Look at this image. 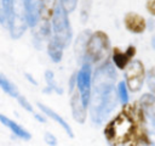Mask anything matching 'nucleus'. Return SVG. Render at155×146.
<instances>
[{"label":"nucleus","instance_id":"9d476101","mask_svg":"<svg viewBox=\"0 0 155 146\" xmlns=\"http://www.w3.org/2000/svg\"><path fill=\"white\" fill-rule=\"evenodd\" d=\"M70 107H71V113H73V117L74 119L80 123V124H84L85 120H86V108L81 101V97H80V94L78 91V89L74 91V94L71 95V99H70Z\"/></svg>","mask_w":155,"mask_h":146},{"label":"nucleus","instance_id":"f3484780","mask_svg":"<svg viewBox=\"0 0 155 146\" xmlns=\"http://www.w3.org/2000/svg\"><path fill=\"white\" fill-rule=\"evenodd\" d=\"M45 80H46V84L47 86L44 89V92L46 94H50L52 91H56L58 94H62L63 92V89L61 86H58V84L56 83L54 80V77H53V73L51 71H46L45 72Z\"/></svg>","mask_w":155,"mask_h":146},{"label":"nucleus","instance_id":"a211bd4d","mask_svg":"<svg viewBox=\"0 0 155 146\" xmlns=\"http://www.w3.org/2000/svg\"><path fill=\"white\" fill-rule=\"evenodd\" d=\"M57 5V0H41V16L44 21H48L54 11Z\"/></svg>","mask_w":155,"mask_h":146},{"label":"nucleus","instance_id":"f8f14e48","mask_svg":"<svg viewBox=\"0 0 155 146\" xmlns=\"http://www.w3.org/2000/svg\"><path fill=\"white\" fill-rule=\"evenodd\" d=\"M0 123L2 125H5L6 128H8L17 137H19L22 140H30L31 139V135L27 129H24L22 125H19L18 123H16L15 120L10 119L8 117H6L2 113H0Z\"/></svg>","mask_w":155,"mask_h":146},{"label":"nucleus","instance_id":"aec40b11","mask_svg":"<svg viewBox=\"0 0 155 146\" xmlns=\"http://www.w3.org/2000/svg\"><path fill=\"white\" fill-rule=\"evenodd\" d=\"M1 6H2L5 18L8 22L15 13V0H1Z\"/></svg>","mask_w":155,"mask_h":146},{"label":"nucleus","instance_id":"4be33fe9","mask_svg":"<svg viewBox=\"0 0 155 146\" xmlns=\"http://www.w3.org/2000/svg\"><path fill=\"white\" fill-rule=\"evenodd\" d=\"M147 83H148V88L151 91V94L155 95V67L149 69L148 77H147Z\"/></svg>","mask_w":155,"mask_h":146},{"label":"nucleus","instance_id":"ddd939ff","mask_svg":"<svg viewBox=\"0 0 155 146\" xmlns=\"http://www.w3.org/2000/svg\"><path fill=\"white\" fill-rule=\"evenodd\" d=\"M8 24H10V32H11V35L13 39L22 36V34L24 33L25 27H27V22H25L24 16H21L16 12L11 17V19L8 21Z\"/></svg>","mask_w":155,"mask_h":146},{"label":"nucleus","instance_id":"0eeeda50","mask_svg":"<svg viewBox=\"0 0 155 146\" xmlns=\"http://www.w3.org/2000/svg\"><path fill=\"white\" fill-rule=\"evenodd\" d=\"M24 9V18L28 26L35 27L41 16V0H22Z\"/></svg>","mask_w":155,"mask_h":146},{"label":"nucleus","instance_id":"5701e85b","mask_svg":"<svg viewBox=\"0 0 155 146\" xmlns=\"http://www.w3.org/2000/svg\"><path fill=\"white\" fill-rule=\"evenodd\" d=\"M17 100H18V103L25 109V111H28V112H30V113H33L34 114V109H33V106L30 105V102L24 97V96H22V95H19L18 97H17Z\"/></svg>","mask_w":155,"mask_h":146},{"label":"nucleus","instance_id":"4468645a","mask_svg":"<svg viewBox=\"0 0 155 146\" xmlns=\"http://www.w3.org/2000/svg\"><path fill=\"white\" fill-rule=\"evenodd\" d=\"M139 106L149 119L155 122V95L153 94H144L139 100Z\"/></svg>","mask_w":155,"mask_h":146},{"label":"nucleus","instance_id":"bb28decb","mask_svg":"<svg viewBox=\"0 0 155 146\" xmlns=\"http://www.w3.org/2000/svg\"><path fill=\"white\" fill-rule=\"evenodd\" d=\"M34 117H35V119L40 120L41 123H44V122H45V118H44L41 114H38V113H35V112H34Z\"/></svg>","mask_w":155,"mask_h":146},{"label":"nucleus","instance_id":"39448f33","mask_svg":"<svg viewBox=\"0 0 155 146\" xmlns=\"http://www.w3.org/2000/svg\"><path fill=\"white\" fill-rule=\"evenodd\" d=\"M91 86H92V78H91V66L90 63H84L80 71L76 74V89L80 94L81 101L85 107L90 103L91 96Z\"/></svg>","mask_w":155,"mask_h":146},{"label":"nucleus","instance_id":"6e6552de","mask_svg":"<svg viewBox=\"0 0 155 146\" xmlns=\"http://www.w3.org/2000/svg\"><path fill=\"white\" fill-rule=\"evenodd\" d=\"M124 23H125V27L127 30L132 32V33H136V34H139V33H143L147 28V22L145 19L136 13V12H128L126 13L125 18H124Z\"/></svg>","mask_w":155,"mask_h":146},{"label":"nucleus","instance_id":"f03ea898","mask_svg":"<svg viewBox=\"0 0 155 146\" xmlns=\"http://www.w3.org/2000/svg\"><path fill=\"white\" fill-rule=\"evenodd\" d=\"M136 123L126 112H120L104 128V136L110 146H138Z\"/></svg>","mask_w":155,"mask_h":146},{"label":"nucleus","instance_id":"20e7f679","mask_svg":"<svg viewBox=\"0 0 155 146\" xmlns=\"http://www.w3.org/2000/svg\"><path fill=\"white\" fill-rule=\"evenodd\" d=\"M52 28L54 33V39L63 46L67 47L71 40V28L68 19V13L61 7V5H56L53 15H52Z\"/></svg>","mask_w":155,"mask_h":146},{"label":"nucleus","instance_id":"6ab92c4d","mask_svg":"<svg viewBox=\"0 0 155 146\" xmlns=\"http://www.w3.org/2000/svg\"><path fill=\"white\" fill-rule=\"evenodd\" d=\"M116 94H117V100L121 102V105L126 106L128 103V90H127V85L125 82H120L117 84Z\"/></svg>","mask_w":155,"mask_h":146},{"label":"nucleus","instance_id":"cd10ccee","mask_svg":"<svg viewBox=\"0 0 155 146\" xmlns=\"http://www.w3.org/2000/svg\"><path fill=\"white\" fill-rule=\"evenodd\" d=\"M5 15H4V11H2V7H0V22L1 23H5Z\"/></svg>","mask_w":155,"mask_h":146},{"label":"nucleus","instance_id":"412c9836","mask_svg":"<svg viewBox=\"0 0 155 146\" xmlns=\"http://www.w3.org/2000/svg\"><path fill=\"white\" fill-rule=\"evenodd\" d=\"M76 4H78V0H61L59 1V5L64 10L65 13H69V12L74 11L75 7H76Z\"/></svg>","mask_w":155,"mask_h":146},{"label":"nucleus","instance_id":"dca6fc26","mask_svg":"<svg viewBox=\"0 0 155 146\" xmlns=\"http://www.w3.org/2000/svg\"><path fill=\"white\" fill-rule=\"evenodd\" d=\"M0 88L5 91V94H7L11 97H18L19 96L17 86L10 79H7L2 73H0Z\"/></svg>","mask_w":155,"mask_h":146},{"label":"nucleus","instance_id":"393cba45","mask_svg":"<svg viewBox=\"0 0 155 146\" xmlns=\"http://www.w3.org/2000/svg\"><path fill=\"white\" fill-rule=\"evenodd\" d=\"M147 10L150 15L155 16V0H147Z\"/></svg>","mask_w":155,"mask_h":146},{"label":"nucleus","instance_id":"423d86ee","mask_svg":"<svg viewBox=\"0 0 155 146\" xmlns=\"http://www.w3.org/2000/svg\"><path fill=\"white\" fill-rule=\"evenodd\" d=\"M145 77V71L144 66L140 61L136 60L130 62V64L126 67V73H125V79H126V85L131 91H138L140 90L143 85V80Z\"/></svg>","mask_w":155,"mask_h":146},{"label":"nucleus","instance_id":"f257e3e1","mask_svg":"<svg viewBox=\"0 0 155 146\" xmlns=\"http://www.w3.org/2000/svg\"><path fill=\"white\" fill-rule=\"evenodd\" d=\"M116 72L110 63H104L94 73L90 96V114L96 124L103 123L117 103L115 89Z\"/></svg>","mask_w":155,"mask_h":146},{"label":"nucleus","instance_id":"9b49d317","mask_svg":"<svg viewBox=\"0 0 155 146\" xmlns=\"http://www.w3.org/2000/svg\"><path fill=\"white\" fill-rule=\"evenodd\" d=\"M38 107L41 109V112H42L45 116H47V117H50L52 120H54V122L65 131V134H67L69 137H74V131H73L71 127L65 122V119H64L63 117H61L57 112H54L52 108H50L48 106H46V105H44V103H41V102H38Z\"/></svg>","mask_w":155,"mask_h":146},{"label":"nucleus","instance_id":"1a4fd4ad","mask_svg":"<svg viewBox=\"0 0 155 146\" xmlns=\"http://www.w3.org/2000/svg\"><path fill=\"white\" fill-rule=\"evenodd\" d=\"M134 54H136V47L132 46V45L128 46L126 49V51H121L120 49L114 47L113 49V62L117 68L125 69L130 64Z\"/></svg>","mask_w":155,"mask_h":146},{"label":"nucleus","instance_id":"a878e982","mask_svg":"<svg viewBox=\"0 0 155 146\" xmlns=\"http://www.w3.org/2000/svg\"><path fill=\"white\" fill-rule=\"evenodd\" d=\"M25 78H27L28 80H30V82H31L34 85H36V80H35V79L31 77V74H28V73H25Z\"/></svg>","mask_w":155,"mask_h":146},{"label":"nucleus","instance_id":"2eb2a0df","mask_svg":"<svg viewBox=\"0 0 155 146\" xmlns=\"http://www.w3.org/2000/svg\"><path fill=\"white\" fill-rule=\"evenodd\" d=\"M63 49L64 47L54 38H52L48 41V45H47V52H48L50 58L56 63L59 62L62 60V56H63Z\"/></svg>","mask_w":155,"mask_h":146},{"label":"nucleus","instance_id":"7ed1b4c3","mask_svg":"<svg viewBox=\"0 0 155 146\" xmlns=\"http://www.w3.org/2000/svg\"><path fill=\"white\" fill-rule=\"evenodd\" d=\"M110 51V41L108 35L102 32H94L88 36L85 47V56L92 63H103ZM104 64V63H103Z\"/></svg>","mask_w":155,"mask_h":146},{"label":"nucleus","instance_id":"b1692460","mask_svg":"<svg viewBox=\"0 0 155 146\" xmlns=\"http://www.w3.org/2000/svg\"><path fill=\"white\" fill-rule=\"evenodd\" d=\"M44 140H45V142H46L48 146H57V144H58L57 137H56L52 133H50V131H46V133H45Z\"/></svg>","mask_w":155,"mask_h":146}]
</instances>
